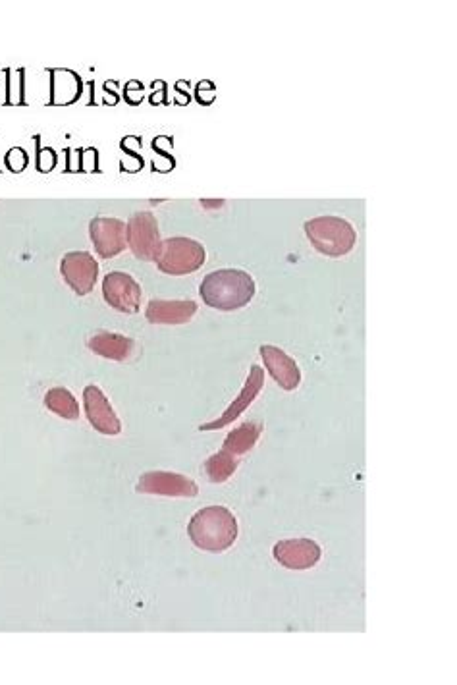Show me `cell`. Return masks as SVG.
Listing matches in <instances>:
<instances>
[{
	"label": "cell",
	"mask_w": 457,
	"mask_h": 685,
	"mask_svg": "<svg viewBox=\"0 0 457 685\" xmlns=\"http://www.w3.org/2000/svg\"><path fill=\"white\" fill-rule=\"evenodd\" d=\"M238 520L226 506H207L189 520L191 543L207 552H226L238 541Z\"/></svg>",
	"instance_id": "1"
},
{
	"label": "cell",
	"mask_w": 457,
	"mask_h": 685,
	"mask_svg": "<svg viewBox=\"0 0 457 685\" xmlns=\"http://www.w3.org/2000/svg\"><path fill=\"white\" fill-rule=\"evenodd\" d=\"M257 292L253 276L240 269H222L209 273L201 286L199 294L203 302L218 311H236L253 302Z\"/></svg>",
	"instance_id": "2"
},
{
	"label": "cell",
	"mask_w": 457,
	"mask_h": 685,
	"mask_svg": "<svg viewBox=\"0 0 457 685\" xmlns=\"http://www.w3.org/2000/svg\"><path fill=\"white\" fill-rule=\"evenodd\" d=\"M303 228L311 246L326 257H344L357 244V230L340 217H317L307 220Z\"/></svg>",
	"instance_id": "3"
},
{
	"label": "cell",
	"mask_w": 457,
	"mask_h": 685,
	"mask_svg": "<svg viewBox=\"0 0 457 685\" xmlns=\"http://www.w3.org/2000/svg\"><path fill=\"white\" fill-rule=\"evenodd\" d=\"M205 259H207V251L203 244L191 238H184V236L162 240L155 253V263L159 271L170 276L195 273L203 267Z\"/></svg>",
	"instance_id": "4"
},
{
	"label": "cell",
	"mask_w": 457,
	"mask_h": 685,
	"mask_svg": "<svg viewBox=\"0 0 457 685\" xmlns=\"http://www.w3.org/2000/svg\"><path fill=\"white\" fill-rule=\"evenodd\" d=\"M135 491L168 498H195L199 494V487L193 479L180 473L170 471H149L139 477Z\"/></svg>",
	"instance_id": "5"
},
{
	"label": "cell",
	"mask_w": 457,
	"mask_h": 685,
	"mask_svg": "<svg viewBox=\"0 0 457 685\" xmlns=\"http://www.w3.org/2000/svg\"><path fill=\"white\" fill-rule=\"evenodd\" d=\"M126 240L137 259L141 261L155 259V253L161 244L159 222L149 211L135 213L126 224Z\"/></svg>",
	"instance_id": "6"
},
{
	"label": "cell",
	"mask_w": 457,
	"mask_h": 685,
	"mask_svg": "<svg viewBox=\"0 0 457 685\" xmlns=\"http://www.w3.org/2000/svg\"><path fill=\"white\" fill-rule=\"evenodd\" d=\"M60 273L78 296H87L99 278V263L87 251H70L60 261Z\"/></svg>",
	"instance_id": "7"
},
{
	"label": "cell",
	"mask_w": 457,
	"mask_h": 685,
	"mask_svg": "<svg viewBox=\"0 0 457 685\" xmlns=\"http://www.w3.org/2000/svg\"><path fill=\"white\" fill-rule=\"evenodd\" d=\"M105 302L120 313L134 315L141 307V286L128 273H108L103 280Z\"/></svg>",
	"instance_id": "8"
},
{
	"label": "cell",
	"mask_w": 457,
	"mask_h": 685,
	"mask_svg": "<svg viewBox=\"0 0 457 685\" xmlns=\"http://www.w3.org/2000/svg\"><path fill=\"white\" fill-rule=\"evenodd\" d=\"M272 554L280 566L296 572H305L319 564L323 550L313 539H288L278 541L272 548Z\"/></svg>",
	"instance_id": "9"
},
{
	"label": "cell",
	"mask_w": 457,
	"mask_h": 685,
	"mask_svg": "<svg viewBox=\"0 0 457 685\" xmlns=\"http://www.w3.org/2000/svg\"><path fill=\"white\" fill-rule=\"evenodd\" d=\"M83 406H85L87 419L95 431L107 437H116L122 433V423L99 386L89 384L83 390Z\"/></svg>",
	"instance_id": "10"
},
{
	"label": "cell",
	"mask_w": 457,
	"mask_h": 685,
	"mask_svg": "<svg viewBox=\"0 0 457 685\" xmlns=\"http://www.w3.org/2000/svg\"><path fill=\"white\" fill-rule=\"evenodd\" d=\"M89 236L95 251L103 259H112L120 255L124 247L128 246L124 220L97 217L89 222Z\"/></svg>",
	"instance_id": "11"
},
{
	"label": "cell",
	"mask_w": 457,
	"mask_h": 685,
	"mask_svg": "<svg viewBox=\"0 0 457 685\" xmlns=\"http://www.w3.org/2000/svg\"><path fill=\"white\" fill-rule=\"evenodd\" d=\"M263 384H265L263 369L259 365H253L249 375H247V381H245L240 394H238V398L228 406V410L224 411L218 419L207 423V425H201V431H218V429L228 427L232 421H236L243 411L247 410L255 402V398L263 390Z\"/></svg>",
	"instance_id": "12"
},
{
	"label": "cell",
	"mask_w": 457,
	"mask_h": 685,
	"mask_svg": "<svg viewBox=\"0 0 457 685\" xmlns=\"http://www.w3.org/2000/svg\"><path fill=\"white\" fill-rule=\"evenodd\" d=\"M261 357L265 361V367L269 371L270 377L274 379V383H278L280 388L294 392L297 386L301 384V369L296 363V359L288 356L284 350L265 344L261 346Z\"/></svg>",
	"instance_id": "13"
},
{
	"label": "cell",
	"mask_w": 457,
	"mask_h": 685,
	"mask_svg": "<svg viewBox=\"0 0 457 685\" xmlns=\"http://www.w3.org/2000/svg\"><path fill=\"white\" fill-rule=\"evenodd\" d=\"M195 313H197V303L191 300H182V302L153 300L147 305L145 317L153 325H186L193 319Z\"/></svg>",
	"instance_id": "14"
},
{
	"label": "cell",
	"mask_w": 457,
	"mask_h": 685,
	"mask_svg": "<svg viewBox=\"0 0 457 685\" xmlns=\"http://www.w3.org/2000/svg\"><path fill=\"white\" fill-rule=\"evenodd\" d=\"M87 348L97 356L112 359V361H126L134 356L135 342L132 338L116 332H97L87 340Z\"/></svg>",
	"instance_id": "15"
},
{
	"label": "cell",
	"mask_w": 457,
	"mask_h": 685,
	"mask_svg": "<svg viewBox=\"0 0 457 685\" xmlns=\"http://www.w3.org/2000/svg\"><path fill=\"white\" fill-rule=\"evenodd\" d=\"M263 423L261 421H247L240 425L238 429H234L222 444V450L230 452L236 458H242L243 454L251 452L255 448V444L261 439L263 435Z\"/></svg>",
	"instance_id": "16"
},
{
	"label": "cell",
	"mask_w": 457,
	"mask_h": 685,
	"mask_svg": "<svg viewBox=\"0 0 457 685\" xmlns=\"http://www.w3.org/2000/svg\"><path fill=\"white\" fill-rule=\"evenodd\" d=\"M45 406L47 410L53 411L58 417L68 419V421H76L80 417V406L78 400L74 398V394L64 388V386H56L51 388L45 396Z\"/></svg>",
	"instance_id": "17"
},
{
	"label": "cell",
	"mask_w": 457,
	"mask_h": 685,
	"mask_svg": "<svg viewBox=\"0 0 457 685\" xmlns=\"http://www.w3.org/2000/svg\"><path fill=\"white\" fill-rule=\"evenodd\" d=\"M238 466H240V458L232 456L226 450H220L205 462V471L213 483L220 485V483H226L236 473Z\"/></svg>",
	"instance_id": "18"
},
{
	"label": "cell",
	"mask_w": 457,
	"mask_h": 685,
	"mask_svg": "<svg viewBox=\"0 0 457 685\" xmlns=\"http://www.w3.org/2000/svg\"><path fill=\"white\" fill-rule=\"evenodd\" d=\"M203 203H205V207H222L224 201H216V203L215 201H203Z\"/></svg>",
	"instance_id": "19"
}]
</instances>
